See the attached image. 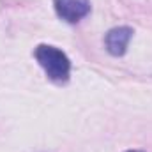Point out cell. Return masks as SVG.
<instances>
[{"mask_svg": "<svg viewBox=\"0 0 152 152\" xmlns=\"http://www.w3.org/2000/svg\"><path fill=\"white\" fill-rule=\"evenodd\" d=\"M131 37H133V28H129V27H115V28H112L104 37V44H106L108 53H112L113 57L124 55Z\"/></svg>", "mask_w": 152, "mask_h": 152, "instance_id": "obj_3", "label": "cell"}, {"mask_svg": "<svg viewBox=\"0 0 152 152\" xmlns=\"http://www.w3.org/2000/svg\"><path fill=\"white\" fill-rule=\"evenodd\" d=\"M127 152H140V151H127Z\"/></svg>", "mask_w": 152, "mask_h": 152, "instance_id": "obj_4", "label": "cell"}, {"mask_svg": "<svg viewBox=\"0 0 152 152\" xmlns=\"http://www.w3.org/2000/svg\"><path fill=\"white\" fill-rule=\"evenodd\" d=\"M34 57L39 62V66L44 69V73L48 75L50 80L60 81V83L69 80L71 62L62 50L50 46V44H39L34 51Z\"/></svg>", "mask_w": 152, "mask_h": 152, "instance_id": "obj_1", "label": "cell"}, {"mask_svg": "<svg viewBox=\"0 0 152 152\" xmlns=\"http://www.w3.org/2000/svg\"><path fill=\"white\" fill-rule=\"evenodd\" d=\"M53 5L57 14L67 23H78L90 12L88 0H53Z\"/></svg>", "mask_w": 152, "mask_h": 152, "instance_id": "obj_2", "label": "cell"}]
</instances>
